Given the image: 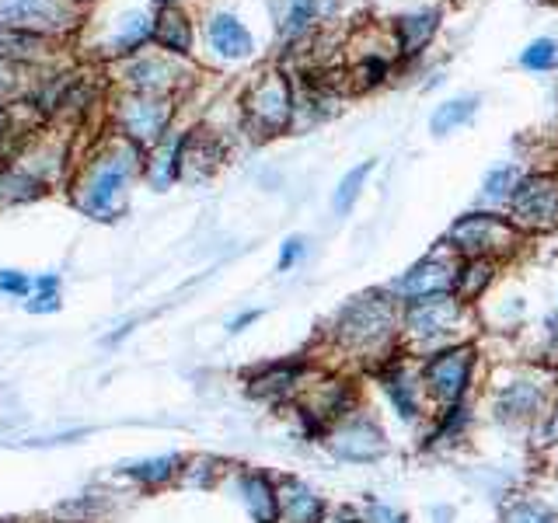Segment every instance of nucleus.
Segmentation results:
<instances>
[{
  "label": "nucleus",
  "mask_w": 558,
  "mask_h": 523,
  "mask_svg": "<svg viewBox=\"0 0 558 523\" xmlns=\"http://www.w3.org/2000/svg\"><path fill=\"white\" fill-rule=\"evenodd\" d=\"M332 335L346 353L370 363H384L402 339V304L381 290L360 293L339 311Z\"/></svg>",
  "instance_id": "f257e3e1"
},
{
  "label": "nucleus",
  "mask_w": 558,
  "mask_h": 523,
  "mask_svg": "<svg viewBox=\"0 0 558 523\" xmlns=\"http://www.w3.org/2000/svg\"><path fill=\"white\" fill-rule=\"evenodd\" d=\"M558 381L555 367L545 363H513L492 374L489 384V415L503 429H524L545 415L555 401Z\"/></svg>",
  "instance_id": "f03ea898"
},
{
  "label": "nucleus",
  "mask_w": 558,
  "mask_h": 523,
  "mask_svg": "<svg viewBox=\"0 0 558 523\" xmlns=\"http://www.w3.org/2000/svg\"><path fill=\"white\" fill-rule=\"evenodd\" d=\"M419 384L426 401H433L436 408L461 405L471 401V394L478 388V370H482V349L475 342H454L443 346L436 353H426L419 360Z\"/></svg>",
  "instance_id": "7ed1b4c3"
},
{
  "label": "nucleus",
  "mask_w": 558,
  "mask_h": 523,
  "mask_svg": "<svg viewBox=\"0 0 558 523\" xmlns=\"http://www.w3.org/2000/svg\"><path fill=\"white\" fill-rule=\"evenodd\" d=\"M471 307L461 304L454 293L443 297L416 300V304H402V339L419 356L436 353L454 342H468L471 332Z\"/></svg>",
  "instance_id": "20e7f679"
},
{
  "label": "nucleus",
  "mask_w": 558,
  "mask_h": 523,
  "mask_svg": "<svg viewBox=\"0 0 558 523\" xmlns=\"http://www.w3.org/2000/svg\"><path fill=\"white\" fill-rule=\"evenodd\" d=\"M524 241V234L510 224V217H499L492 210H471L450 224L443 248L457 259H506Z\"/></svg>",
  "instance_id": "39448f33"
},
{
  "label": "nucleus",
  "mask_w": 558,
  "mask_h": 523,
  "mask_svg": "<svg viewBox=\"0 0 558 523\" xmlns=\"http://www.w3.org/2000/svg\"><path fill=\"white\" fill-rule=\"evenodd\" d=\"M506 206H510V224L520 234L558 231V178L548 175V171L520 175Z\"/></svg>",
  "instance_id": "423d86ee"
},
{
  "label": "nucleus",
  "mask_w": 558,
  "mask_h": 523,
  "mask_svg": "<svg viewBox=\"0 0 558 523\" xmlns=\"http://www.w3.org/2000/svg\"><path fill=\"white\" fill-rule=\"evenodd\" d=\"M328 447L339 461L349 464H374L388 454V436L374 415L353 412L328 429Z\"/></svg>",
  "instance_id": "0eeeda50"
},
{
  "label": "nucleus",
  "mask_w": 558,
  "mask_h": 523,
  "mask_svg": "<svg viewBox=\"0 0 558 523\" xmlns=\"http://www.w3.org/2000/svg\"><path fill=\"white\" fill-rule=\"evenodd\" d=\"M454 279H457V255L433 252V255H426V259H419L409 272H402V276L391 283L388 293L398 304H416V300L454 293Z\"/></svg>",
  "instance_id": "6e6552de"
},
{
  "label": "nucleus",
  "mask_w": 558,
  "mask_h": 523,
  "mask_svg": "<svg viewBox=\"0 0 558 523\" xmlns=\"http://www.w3.org/2000/svg\"><path fill=\"white\" fill-rule=\"evenodd\" d=\"M377 384H381L384 398H388L391 412L402 422H419L426 412V394L419 384V370H412L409 360L402 356H388L384 363H377Z\"/></svg>",
  "instance_id": "1a4fd4ad"
},
{
  "label": "nucleus",
  "mask_w": 558,
  "mask_h": 523,
  "mask_svg": "<svg viewBox=\"0 0 558 523\" xmlns=\"http://www.w3.org/2000/svg\"><path fill=\"white\" fill-rule=\"evenodd\" d=\"M130 171H133V157H126V154L105 157V161L95 168V175H91L88 189H84V196H81L84 210L98 220L116 217L119 206H123V185H126V175H130Z\"/></svg>",
  "instance_id": "9d476101"
},
{
  "label": "nucleus",
  "mask_w": 558,
  "mask_h": 523,
  "mask_svg": "<svg viewBox=\"0 0 558 523\" xmlns=\"http://www.w3.org/2000/svg\"><path fill=\"white\" fill-rule=\"evenodd\" d=\"M245 112L262 133H276L290 119V91L283 77H262L245 98Z\"/></svg>",
  "instance_id": "9b49d317"
},
{
  "label": "nucleus",
  "mask_w": 558,
  "mask_h": 523,
  "mask_svg": "<svg viewBox=\"0 0 558 523\" xmlns=\"http://www.w3.org/2000/svg\"><path fill=\"white\" fill-rule=\"evenodd\" d=\"M0 21L25 32V28H63L74 18L63 0H7L0 7Z\"/></svg>",
  "instance_id": "f8f14e48"
},
{
  "label": "nucleus",
  "mask_w": 558,
  "mask_h": 523,
  "mask_svg": "<svg viewBox=\"0 0 558 523\" xmlns=\"http://www.w3.org/2000/svg\"><path fill=\"white\" fill-rule=\"evenodd\" d=\"M475 426V408L471 401H461V405H447V408H436V419L433 429L426 433V450H443V447H454L468 436V429Z\"/></svg>",
  "instance_id": "ddd939ff"
},
{
  "label": "nucleus",
  "mask_w": 558,
  "mask_h": 523,
  "mask_svg": "<svg viewBox=\"0 0 558 523\" xmlns=\"http://www.w3.org/2000/svg\"><path fill=\"white\" fill-rule=\"evenodd\" d=\"M279 517L286 523H325L328 506L314 489H307L304 482H283L279 489Z\"/></svg>",
  "instance_id": "4468645a"
},
{
  "label": "nucleus",
  "mask_w": 558,
  "mask_h": 523,
  "mask_svg": "<svg viewBox=\"0 0 558 523\" xmlns=\"http://www.w3.org/2000/svg\"><path fill=\"white\" fill-rule=\"evenodd\" d=\"M496 279H499V262L496 259H457L454 297L461 300V304L475 307L478 300L492 290Z\"/></svg>",
  "instance_id": "2eb2a0df"
},
{
  "label": "nucleus",
  "mask_w": 558,
  "mask_h": 523,
  "mask_svg": "<svg viewBox=\"0 0 558 523\" xmlns=\"http://www.w3.org/2000/svg\"><path fill=\"white\" fill-rule=\"evenodd\" d=\"M241 496H245V506L255 523H279V489L269 475L252 471L241 482Z\"/></svg>",
  "instance_id": "dca6fc26"
},
{
  "label": "nucleus",
  "mask_w": 558,
  "mask_h": 523,
  "mask_svg": "<svg viewBox=\"0 0 558 523\" xmlns=\"http://www.w3.org/2000/svg\"><path fill=\"white\" fill-rule=\"evenodd\" d=\"M210 42L220 56H227V60H241V56L252 53V35H248V28L241 25L238 18H231V14H217V18L210 21Z\"/></svg>",
  "instance_id": "f3484780"
},
{
  "label": "nucleus",
  "mask_w": 558,
  "mask_h": 523,
  "mask_svg": "<svg viewBox=\"0 0 558 523\" xmlns=\"http://www.w3.org/2000/svg\"><path fill=\"white\" fill-rule=\"evenodd\" d=\"M496 523H558V510L541 496H517L499 510Z\"/></svg>",
  "instance_id": "a211bd4d"
},
{
  "label": "nucleus",
  "mask_w": 558,
  "mask_h": 523,
  "mask_svg": "<svg viewBox=\"0 0 558 523\" xmlns=\"http://www.w3.org/2000/svg\"><path fill=\"white\" fill-rule=\"evenodd\" d=\"M154 35L164 49H171V53H189V46H192L189 18H185L182 11H175V7H164V11L157 14Z\"/></svg>",
  "instance_id": "6ab92c4d"
},
{
  "label": "nucleus",
  "mask_w": 558,
  "mask_h": 523,
  "mask_svg": "<svg viewBox=\"0 0 558 523\" xmlns=\"http://www.w3.org/2000/svg\"><path fill=\"white\" fill-rule=\"evenodd\" d=\"M164 123H168V109L161 102H130L126 105V126L140 140H154L161 136Z\"/></svg>",
  "instance_id": "aec40b11"
},
{
  "label": "nucleus",
  "mask_w": 558,
  "mask_h": 523,
  "mask_svg": "<svg viewBox=\"0 0 558 523\" xmlns=\"http://www.w3.org/2000/svg\"><path fill=\"white\" fill-rule=\"evenodd\" d=\"M478 112V98H454V102L440 105L429 119V130L436 136H447L454 130H461L464 123H471V116Z\"/></svg>",
  "instance_id": "412c9836"
},
{
  "label": "nucleus",
  "mask_w": 558,
  "mask_h": 523,
  "mask_svg": "<svg viewBox=\"0 0 558 523\" xmlns=\"http://www.w3.org/2000/svg\"><path fill=\"white\" fill-rule=\"evenodd\" d=\"M42 56V35L21 32V28H4L0 32V60H21L32 63Z\"/></svg>",
  "instance_id": "4be33fe9"
},
{
  "label": "nucleus",
  "mask_w": 558,
  "mask_h": 523,
  "mask_svg": "<svg viewBox=\"0 0 558 523\" xmlns=\"http://www.w3.org/2000/svg\"><path fill=\"white\" fill-rule=\"evenodd\" d=\"M436 25H440V14L426 11V14H409V18L398 21V35H402V49L405 53H419L429 39H433Z\"/></svg>",
  "instance_id": "5701e85b"
},
{
  "label": "nucleus",
  "mask_w": 558,
  "mask_h": 523,
  "mask_svg": "<svg viewBox=\"0 0 558 523\" xmlns=\"http://www.w3.org/2000/svg\"><path fill=\"white\" fill-rule=\"evenodd\" d=\"M517 182H520L517 164H499V168H492L489 175H485L482 199H485V203H492V206L510 203V196H513V189H517Z\"/></svg>",
  "instance_id": "b1692460"
},
{
  "label": "nucleus",
  "mask_w": 558,
  "mask_h": 523,
  "mask_svg": "<svg viewBox=\"0 0 558 523\" xmlns=\"http://www.w3.org/2000/svg\"><path fill=\"white\" fill-rule=\"evenodd\" d=\"M370 171H374V161H363L360 168H353V171H349V175L339 182V189H335V196H332V210L339 213V217H342V213L353 210V203L360 199L363 182L370 178Z\"/></svg>",
  "instance_id": "393cba45"
},
{
  "label": "nucleus",
  "mask_w": 558,
  "mask_h": 523,
  "mask_svg": "<svg viewBox=\"0 0 558 523\" xmlns=\"http://www.w3.org/2000/svg\"><path fill=\"white\" fill-rule=\"evenodd\" d=\"M4 189H11V192H7L0 203H25V199L39 196V182L18 175V171H7V175H0V192H4Z\"/></svg>",
  "instance_id": "a878e982"
},
{
  "label": "nucleus",
  "mask_w": 558,
  "mask_h": 523,
  "mask_svg": "<svg viewBox=\"0 0 558 523\" xmlns=\"http://www.w3.org/2000/svg\"><path fill=\"white\" fill-rule=\"evenodd\" d=\"M555 60H558V46L552 39H534L531 46L520 53V63H524L527 70H548Z\"/></svg>",
  "instance_id": "bb28decb"
},
{
  "label": "nucleus",
  "mask_w": 558,
  "mask_h": 523,
  "mask_svg": "<svg viewBox=\"0 0 558 523\" xmlns=\"http://www.w3.org/2000/svg\"><path fill=\"white\" fill-rule=\"evenodd\" d=\"M360 520L363 523H409V517H405L402 510H395L391 503H381V499H367Z\"/></svg>",
  "instance_id": "cd10ccee"
},
{
  "label": "nucleus",
  "mask_w": 558,
  "mask_h": 523,
  "mask_svg": "<svg viewBox=\"0 0 558 523\" xmlns=\"http://www.w3.org/2000/svg\"><path fill=\"white\" fill-rule=\"evenodd\" d=\"M534 426H538V447L541 450L555 447V443H558V394H555V401L545 408V415H541Z\"/></svg>",
  "instance_id": "c85d7f7f"
},
{
  "label": "nucleus",
  "mask_w": 558,
  "mask_h": 523,
  "mask_svg": "<svg viewBox=\"0 0 558 523\" xmlns=\"http://www.w3.org/2000/svg\"><path fill=\"white\" fill-rule=\"evenodd\" d=\"M175 457H161V461H147V464H133V468H126L133 478H140V482H161V478H168L171 471H175Z\"/></svg>",
  "instance_id": "c756f323"
},
{
  "label": "nucleus",
  "mask_w": 558,
  "mask_h": 523,
  "mask_svg": "<svg viewBox=\"0 0 558 523\" xmlns=\"http://www.w3.org/2000/svg\"><path fill=\"white\" fill-rule=\"evenodd\" d=\"M314 18V0H290V14H286V32H300L307 21Z\"/></svg>",
  "instance_id": "7c9ffc66"
},
{
  "label": "nucleus",
  "mask_w": 558,
  "mask_h": 523,
  "mask_svg": "<svg viewBox=\"0 0 558 523\" xmlns=\"http://www.w3.org/2000/svg\"><path fill=\"white\" fill-rule=\"evenodd\" d=\"M0 293H11V297H28V293H32V279H28L25 272L4 269V272H0Z\"/></svg>",
  "instance_id": "2f4dec72"
},
{
  "label": "nucleus",
  "mask_w": 558,
  "mask_h": 523,
  "mask_svg": "<svg viewBox=\"0 0 558 523\" xmlns=\"http://www.w3.org/2000/svg\"><path fill=\"white\" fill-rule=\"evenodd\" d=\"M143 35H147V21H143L140 14H133V18H126V25H123V32H119L116 46H119V49H126V46H140Z\"/></svg>",
  "instance_id": "473e14b6"
},
{
  "label": "nucleus",
  "mask_w": 558,
  "mask_h": 523,
  "mask_svg": "<svg viewBox=\"0 0 558 523\" xmlns=\"http://www.w3.org/2000/svg\"><path fill=\"white\" fill-rule=\"evenodd\" d=\"M541 335H545V346H541V353H545L548 360L555 363V370H558V311H552L545 318V325H541Z\"/></svg>",
  "instance_id": "72a5a7b5"
},
{
  "label": "nucleus",
  "mask_w": 558,
  "mask_h": 523,
  "mask_svg": "<svg viewBox=\"0 0 558 523\" xmlns=\"http://www.w3.org/2000/svg\"><path fill=\"white\" fill-rule=\"evenodd\" d=\"M304 255V238H286L283 241V255H279V269H290L293 262Z\"/></svg>",
  "instance_id": "f704fd0d"
},
{
  "label": "nucleus",
  "mask_w": 558,
  "mask_h": 523,
  "mask_svg": "<svg viewBox=\"0 0 558 523\" xmlns=\"http://www.w3.org/2000/svg\"><path fill=\"white\" fill-rule=\"evenodd\" d=\"M252 321H259V311H248V314H241V318H234L227 328H231V332H241V328H245V325H252Z\"/></svg>",
  "instance_id": "c9c22d12"
},
{
  "label": "nucleus",
  "mask_w": 558,
  "mask_h": 523,
  "mask_svg": "<svg viewBox=\"0 0 558 523\" xmlns=\"http://www.w3.org/2000/svg\"><path fill=\"white\" fill-rule=\"evenodd\" d=\"M552 506L558 510V485H555V492H552Z\"/></svg>",
  "instance_id": "e433bc0d"
},
{
  "label": "nucleus",
  "mask_w": 558,
  "mask_h": 523,
  "mask_svg": "<svg viewBox=\"0 0 558 523\" xmlns=\"http://www.w3.org/2000/svg\"><path fill=\"white\" fill-rule=\"evenodd\" d=\"M161 4H171V0H161Z\"/></svg>",
  "instance_id": "4c0bfd02"
},
{
  "label": "nucleus",
  "mask_w": 558,
  "mask_h": 523,
  "mask_svg": "<svg viewBox=\"0 0 558 523\" xmlns=\"http://www.w3.org/2000/svg\"><path fill=\"white\" fill-rule=\"evenodd\" d=\"M555 381H558V370H555Z\"/></svg>",
  "instance_id": "58836bf2"
}]
</instances>
